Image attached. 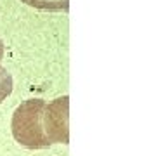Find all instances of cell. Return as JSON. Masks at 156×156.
I'll use <instances>...</instances> for the list:
<instances>
[{"label":"cell","instance_id":"obj_5","mask_svg":"<svg viewBox=\"0 0 156 156\" xmlns=\"http://www.w3.org/2000/svg\"><path fill=\"white\" fill-rule=\"evenodd\" d=\"M2 59H4V42L0 40V62H2ZM0 68H2V64H0Z\"/></svg>","mask_w":156,"mask_h":156},{"label":"cell","instance_id":"obj_1","mask_svg":"<svg viewBox=\"0 0 156 156\" xmlns=\"http://www.w3.org/2000/svg\"><path fill=\"white\" fill-rule=\"evenodd\" d=\"M45 102L42 99H28L21 102L12 115V137L17 144L28 149H45L50 142L45 134Z\"/></svg>","mask_w":156,"mask_h":156},{"label":"cell","instance_id":"obj_4","mask_svg":"<svg viewBox=\"0 0 156 156\" xmlns=\"http://www.w3.org/2000/svg\"><path fill=\"white\" fill-rule=\"evenodd\" d=\"M12 92V76L5 68H0V104L11 95Z\"/></svg>","mask_w":156,"mask_h":156},{"label":"cell","instance_id":"obj_3","mask_svg":"<svg viewBox=\"0 0 156 156\" xmlns=\"http://www.w3.org/2000/svg\"><path fill=\"white\" fill-rule=\"evenodd\" d=\"M23 4H26L35 9L42 11H64L69 9V0H21Z\"/></svg>","mask_w":156,"mask_h":156},{"label":"cell","instance_id":"obj_2","mask_svg":"<svg viewBox=\"0 0 156 156\" xmlns=\"http://www.w3.org/2000/svg\"><path fill=\"white\" fill-rule=\"evenodd\" d=\"M45 134L52 144H68L69 142V97L62 95L45 104Z\"/></svg>","mask_w":156,"mask_h":156}]
</instances>
